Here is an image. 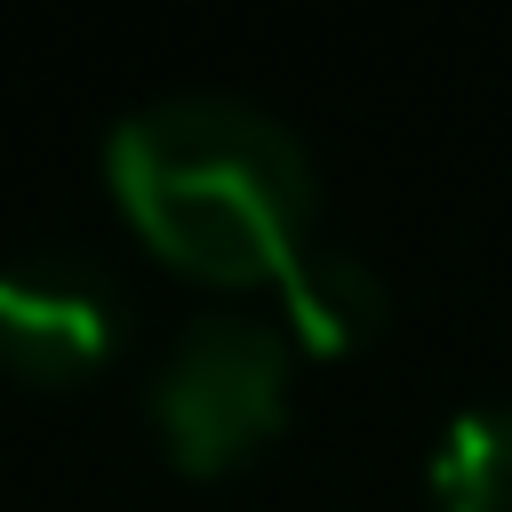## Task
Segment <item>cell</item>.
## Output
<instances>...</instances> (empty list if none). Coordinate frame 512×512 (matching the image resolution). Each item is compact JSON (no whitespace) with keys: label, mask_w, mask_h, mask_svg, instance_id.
Instances as JSON below:
<instances>
[{"label":"cell","mask_w":512,"mask_h":512,"mask_svg":"<svg viewBox=\"0 0 512 512\" xmlns=\"http://www.w3.org/2000/svg\"><path fill=\"white\" fill-rule=\"evenodd\" d=\"M432 504L440 512H512V408L480 400L456 408L432 448Z\"/></svg>","instance_id":"obj_5"},{"label":"cell","mask_w":512,"mask_h":512,"mask_svg":"<svg viewBox=\"0 0 512 512\" xmlns=\"http://www.w3.org/2000/svg\"><path fill=\"white\" fill-rule=\"evenodd\" d=\"M104 176L128 232L184 280L280 288V272L312 248V152L248 96L184 88L136 104L104 144Z\"/></svg>","instance_id":"obj_1"},{"label":"cell","mask_w":512,"mask_h":512,"mask_svg":"<svg viewBox=\"0 0 512 512\" xmlns=\"http://www.w3.org/2000/svg\"><path fill=\"white\" fill-rule=\"evenodd\" d=\"M128 344V296L88 248H24L0 264V376L72 392Z\"/></svg>","instance_id":"obj_3"},{"label":"cell","mask_w":512,"mask_h":512,"mask_svg":"<svg viewBox=\"0 0 512 512\" xmlns=\"http://www.w3.org/2000/svg\"><path fill=\"white\" fill-rule=\"evenodd\" d=\"M392 320V288L368 256L312 240L288 272H280V336L312 360H344L360 344H376V328Z\"/></svg>","instance_id":"obj_4"},{"label":"cell","mask_w":512,"mask_h":512,"mask_svg":"<svg viewBox=\"0 0 512 512\" xmlns=\"http://www.w3.org/2000/svg\"><path fill=\"white\" fill-rule=\"evenodd\" d=\"M296 344L264 312H192L152 368V432L176 472L224 480L288 424Z\"/></svg>","instance_id":"obj_2"}]
</instances>
